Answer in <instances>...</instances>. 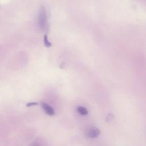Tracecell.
<instances>
[{
  "instance_id": "5",
  "label": "cell",
  "mask_w": 146,
  "mask_h": 146,
  "mask_svg": "<svg viewBox=\"0 0 146 146\" xmlns=\"http://www.w3.org/2000/svg\"><path fill=\"white\" fill-rule=\"evenodd\" d=\"M43 42H44V46H45L46 47H50L51 46V42L48 40L47 35H44Z\"/></svg>"
},
{
  "instance_id": "6",
  "label": "cell",
  "mask_w": 146,
  "mask_h": 146,
  "mask_svg": "<svg viewBox=\"0 0 146 146\" xmlns=\"http://www.w3.org/2000/svg\"><path fill=\"white\" fill-rule=\"evenodd\" d=\"M36 105H38V103H36V102H30V103H27L26 104V106L27 107H30L31 106H36Z\"/></svg>"
},
{
  "instance_id": "2",
  "label": "cell",
  "mask_w": 146,
  "mask_h": 146,
  "mask_svg": "<svg viewBox=\"0 0 146 146\" xmlns=\"http://www.w3.org/2000/svg\"><path fill=\"white\" fill-rule=\"evenodd\" d=\"M40 104L42 108L48 115L54 116L55 115V111L52 107H51L50 105L43 102H42Z\"/></svg>"
},
{
  "instance_id": "1",
  "label": "cell",
  "mask_w": 146,
  "mask_h": 146,
  "mask_svg": "<svg viewBox=\"0 0 146 146\" xmlns=\"http://www.w3.org/2000/svg\"><path fill=\"white\" fill-rule=\"evenodd\" d=\"M38 25L42 31H46L48 28V22L47 19V14L46 8L41 6L38 11Z\"/></svg>"
},
{
  "instance_id": "8",
  "label": "cell",
  "mask_w": 146,
  "mask_h": 146,
  "mask_svg": "<svg viewBox=\"0 0 146 146\" xmlns=\"http://www.w3.org/2000/svg\"><path fill=\"white\" fill-rule=\"evenodd\" d=\"M33 146H38V145H33Z\"/></svg>"
},
{
  "instance_id": "7",
  "label": "cell",
  "mask_w": 146,
  "mask_h": 146,
  "mask_svg": "<svg viewBox=\"0 0 146 146\" xmlns=\"http://www.w3.org/2000/svg\"><path fill=\"white\" fill-rule=\"evenodd\" d=\"M112 117L113 118V116H112L111 117V116H110V115H108V116H107V120H108V121L111 120H112Z\"/></svg>"
},
{
  "instance_id": "4",
  "label": "cell",
  "mask_w": 146,
  "mask_h": 146,
  "mask_svg": "<svg viewBox=\"0 0 146 146\" xmlns=\"http://www.w3.org/2000/svg\"><path fill=\"white\" fill-rule=\"evenodd\" d=\"M77 111L82 115H86L88 114L87 110L83 106H78L77 107Z\"/></svg>"
},
{
  "instance_id": "3",
  "label": "cell",
  "mask_w": 146,
  "mask_h": 146,
  "mask_svg": "<svg viewBox=\"0 0 146 146\" xmlns=\"http://www.w3.org/2000/svg\"><path fill=\"white\" fill-rule=\"evenodd\" d=\"M100 134V131L99 129L92 127L87 132V136L90 138H95L97 137Z\"/></svg>"
}]
</instances>
